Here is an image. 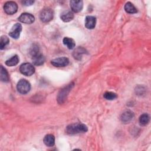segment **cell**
<instances>
[{"label": "cell", "instance_id": "12", "mask_svg": "<svg viewBox=\"0 0 151 151\" xmlns=\"http://www.w3.org/2000/svg\"><path fill=\"white\" fill-rule=\"evenodd\" d=\"M96 24V18L93 16H87L85 19V27L88 29L94 28Z\"/></svg>", "mask_w": 151, "mask_h": 151}, {"label": "cell", "instance_id": "18", "mask_svg": "<svg viewBox=\"0 0 151 151\" xmlns=\"http://www.w3.org/2000/svg\"><path fill=\"white\" fill-rule=\"evenodd\" d=\"M18 63H19V57L17 55H15L12 56L11 58H10L9 59L5 61V64L8 66L12 67L17 65Z\"/></svg>", "mask_w": 151, "mask_h": 151}, {"label": "cell", "instance_id": "13", "mask_svg": "<svg viewBox=\"0 0 151 151\" xmlns=\"http://www.w3.org/2000/svg\"><path fill=\"white\" fill-rule=\"evenodd\" d=\"M32 63L34 65L39 66V65H41L44 64V63L45 61V57H44V55L38 52L37 54L32 56Z\"/></svg>", "mask_w": 151, "mask_h": 151}, {"label": "cell", "instance_id": "16", "mask_svg": "<svg viewBox=\"0 0 151 151\" xmlns=\"http://www.w3.org/2000/svg\"><path fill=\"white\" fill-rule=\"evenodd\" d=\"M63 44L65 45L67 47V48L70 50L73 49L76 46V43L74 40L69 37H64L63 38Z\"/></svg>", "mask_w": 151, "mask_h": 151}, {"label": "cell", "instance_id": "14", "mask_svg": "<svg viewBox=\"0 0 151 151\" xmlns=\"http://www.w3.org/2000/svg\"><path fill=\"white\" fill-rule=\"evenodd\" d=\"M74 14L71 11H65L61 14L60 18L64 22H69L74 18Z\"/></svg>", "mask_w": 151, "mask_h": 151}, {"label": "cell", "instance_id": "11", "mask_svg": "<svg viewBox=\"0 0 151 151\" xmlns=\"http://www.w3.org/2000/svg\"><path fill=\"white\" fill-rule=\"evenodd\" d=\"M134 117V114L131 110H126L124 111L120 116L121 121L124 123H129Z\"/></svg>", "mask_w": 151, "mask_h": 151}, {"label": "cell", "instance_id": "1", "mask_svg": "<svg viewBox=\"0 0 151 151\" xmlns=\"http://www.w3.org/2000/svg\"><path fill=\"white\" fill-rule=\"evenodd\" d=\"M87 130V126L83 123H73L69 124L66 127V132L70 134L86 133Z\"/></svg>", "mask_w": 151, "mask_h": 151}, {"label": "cell", "instance_id": "6", "mask_svg": "<svg viewBox=\"0 0 151 151\" xmlns=\"http://www.w3.org/2000/svg\"><path fill=\"white\" fill-rule=\"evenodd\" d=\"M4 11L8 15H12L17 12L18 5L14 1H8L4 5Z\"/></svg>", "mask_w": 151, "mask_h": 151}, {"label": "cell", "instance_id": "19", "mask_svg": "<svg viewBox=\"0 0 151 151\" xmlns=\"http://www.w3.org/2000/svg\"><path fill=\"white\" fill-rule=\"evenodd\" d=\"M0 78H1V80L3 82H8L9 81V80L8 72L2 65H1Z\"/></svg>", "mask_w": 151, "mask_h": 151}, {"label": "cell", "instance_id": "2", "mask_svg": "<svg viewBox=\"0 0 151 151\" xmlns=\"http://www.w3.org/2000/svg\"><path fill=\"white\" fill-rule=\"evenodd\" d=\"M73 86H74V84L71 83V84H68V86H67L66 87H65L64 88H62L60 91V92L58 93V96H57V101H58V103L63 104V103H64V101H65V100L67 99L68 94L69 93L70 90L72 88Z\"/></svg>", "mask_w": 151, "mask_h": 151}, {"label": "cell", "instance_id": "23", "mask_svg": "<svg viewBox=\"0 0 151 151\" xmlns=\"http://www.w3.org/2000/svg\"><path fill=\"white\" fill-rule=\"evenodd\" d=\"M84 50L82 48H78L74 51V57L75 58H77L78 57L80 58L81 57V54H83Z\"/></svg>", "mask_w": 151, "mask_h": 151}, {"label": "cell", "instance_id": "4", "mask_svg": "<svg viewBox=\"0 0 151 151\" xmlns=\"http://www.w3.org/2000/svg\"><path fill=\"white\" fill-rule=\"evenodd\" d=\"M19 71L24 76H31L35 73V68L31 64L25 63L20 65Z\"/></svg>", "mask_w": 151, "mask_h": 151}, {"label": "cell", "instance_id": "3", "mask_svg": "<svg viewBox=\"0 0 151 151\" xmlns=\"http://www.w3.org/2000/svg\"><path fill=\"white\" fill-rule=\"evenodd\" d=\"M17 90L21 94H26L31 89V84L28 81L25 79H21L17 83Z\"/></svg>", "mask_w": 151, "mask_h": 151}, {"label": "cell", "instance_id": "8", "mask_svg": "<svg viewBox=\"0 0 151 151\" xmlns=\"http://www.w3.org/2000/svg\"><path fill=\"white\" fill-rule=\"evenodd\" d=\"M51 63L56 67H64L69 64V60L67 57H59L52 60Z\"/></svg>", "mask_w": 151, "mask_h": 151}, {"label": "cell", "instance_id": "5", "mask_svg": "<svg viewBox=\"0 0 151 151\" xmlns=\"http://www.w3.org/2000/svg\"><path fill=\"white\" fill-rule=\"evenodd\" d=\"M53 11L49 8L43 9L40 14V18L42 22H48L50 21L53 18Z\"/></svg>", "mask_w": 151, "mask_h": 151}, {"label": "cell", "instance_id": "20", "mask_svg": "<svg viewBox=\"0 0 151 151\" xmlns=\"http://www.w3.org/2000/svg\"><path fill=\"white\" fill-rule=\"evenodd\" d=\"M150 121V116L147 113L142 114L139 117V123L142 126L147 125Z\"/></svg>", "mask_w": 151, "mask_h": 151}, {"label": "cell", "instance_id": "21", "mask_svg": "<svg viewBox=\"0 0 151 151\" xmlns=\"http://www.w3.org/2000/svg\"><path fill=\"white\" fill-rule=\"evenodd\" d=\"M103 97L107 100H113L117 98V95L115 93L111 91H106L104 93Z\"/></svg>", "mask_w": 151, "mask_h": 151}, {"label": "cell", "instance_id": "17", "mask_svg": "<svg viewBox=\"0 0 151 151\" xmlns=\"http://www.w3.org/2000/svg\"><path fill=\"white\" fill-rule=\"evenodd\" d=\"M124 10L129 14H135L137 12V10L136 7L130 2H127L124 5Z\"/></svg>", "mask_w": 151, "mask_h": 151}, {"label": "cell", "instance_id": "9", "mask_svg": "<svg viewBox=\"0 0 151 151\" xmlns=\"http://www.w3.org/2000/svg\"><path fill=\"white\" fill-rule=\"evenodd\" d=\"M18 20L22 23L31 24L34 22L35 18L32 14L25 12L21 14L18 18Z\"/></svg>", "mask_w": 151, "mask_h": 151}, {"label": "cell", "instance_id": "10", "mask_svg": "<svg viewBox=\"0 0 151 151\" xmlns=\"http://www.w3.org/2000/svg\"><path fill=\"white\" fill-rule=\"evenodd\" d=\"M70 7L73 12H80L83 7V2L82 1H76L71 0L70 2Z\"/></svg>", "mask_w": 151, "mask_h": 151}, {"label": "cell", "instance_id": "7", "mask_svg": "<svg viewBox=\"0 0 151 151\" xmlns=\"http://www.w3.org/2000/svg\"><path fill=\"white\" fill-rule=\"evenodd\" d=\"M22 31V25L21 24L16 23L12 26L9 32V35L14 39H17L19 37L20 33Z\"/></svg>", "mask_w": 151, "mask_h": 151}, {"label": "cell", "instance_id": "22", "mask_svg": "<svg viewBox=\"0 0 151 151\" xmlns=\"http://www.w3.org/2000/svg\"><path fill=\"white\" fill-rule=\"evenodd\" d=\"M9 40L6 35H2L0 39V49L3 50L9 44Z\"/></svg>", "mask_w": 151, "mask_h": 151}, {"label": "cell", "instance_id": "15", "mask_svg": "<svg viewBox=\"0 0 151 151\" xmlns=\"http://www.w3.org/2000/svg\"><path fill=\"white\" fill-rule=\"evenodd\" d=\"M43 141L47 146L52 147L55 144V137L51 134H47L45 136Z\"/></svg>", "mask_w": 151, "mask_h": 151}, {"label": "cell", "instance_id": "24", "mask_svg": "<svg viewBox=\"0 0 151 151\" xmlns=\"http://www.w3.org/2000/svg\"><path fill=\"white\" fill-rule=\"evenodd\" d=\"M21 2L25 6H30L32 4H34V1H32V0H28H28H26V1H23Z\"/></svg>", "mask_w": 151, "mask_h": 151}]
</instances>
